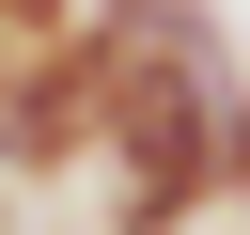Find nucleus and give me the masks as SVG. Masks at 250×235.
<instances>
[{
    "mask_svg": "<svg viewBox=\"0 0 250 235\" xmlns=\"http://www.w3.org/2000/svg\"><path fill=\"white\" fill-rule=\"evenodd\" d=\"M219 204L250 219V78H234V125H219Z\"/></svg>",
    "mask_w": 250,
    "mask_h": 235,
    "instance_id": "39448f33",
    "label": "nucleus"
},
{
    "mask_svg": "<svg viewBox=\"0 0 250 235\" xmlns=\"http://www.w3.org/2000/svg\"><path fill=\"white\" fill-rule=\"evenodd\" d=\"M219 125H234V63H109V125H94L109 204L94 219L109 235H203L219 219Z\"/></svg>",
    "mask_w": 250,
    "mask_h": 235,
    "instance_id": "f257e3e1",
    "label": "nucleus"
},
{
    "mask_svg": "<svg viewBox=\"0 0 250 235\" xmlns=\"http://www.w3.org/2000/svg\"><path fill=\"white\" fill-rule=\"evenodd\" d=\"M109 63H234V31H219V0H94L78 16Z\"/></svg>",
    "mask_w": 250,
    "mask_h": 235,
    "instance_id": "7ed1b4c3",
    "label": "nucleus"
},
{
    "mask_svg": "<svg viewBox=\"0 0 250 235\" xmlns=\"http://www.w3.org/2000/svg\"><path fill=\"white\" fill-rule=\"evenodd\" d=\"M94 125H109V63H94V31L0 63V188H62V172H94Z\"/></svg>",
    "mask_w": 250,
    "mask_h": 235,
    "instance_id": "f03ea898",
    "label": "nucleus"
},
{
    "mask_svg": "<svg viewBox=\"0 0 250 235\" xmlns=\"http://www.w3.org/2000/svg\"><path fill=\"white\" fill-rule=\"evenodd\" d=\"M78 16H94V0H0V63H31V47H78Z\"/></svg>",
    "mask_w": 250,
    "mask_h": 235,
    "instance_id": "20e7f679",
    "label": "nucleus"
}]
</instances>
